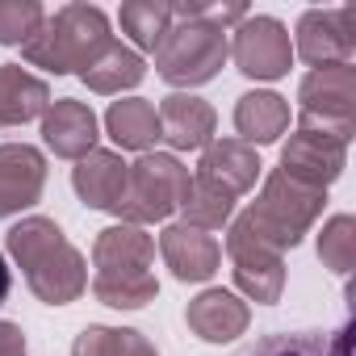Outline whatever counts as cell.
I'll return each mask as SVG.
<instances>
[{
  "mask_svg": "<svg viewBox=\"0 0 356 356\" xmlns=\"http://www.w3.org/2000/svg\"><path fill=\"white\" fill-rule=\"evenodd\" d=\"M159 256L176 281H210L222 264V243L189 222H172L159 235Z\"/></svg>",
  "mask_w": 356,
  "mask_h": 356,
  "instance_id": "13",
  "label": "cell"
},
{
  "mask_svg": "<svg viewBox=\"0 0 356 356\" xmlns=\"http://www.w3.org/2000/svg\"><path fill=\"white\" fill-rule=\"evenodd\" d=\"M243 356H352L348 323L339 331H277L256 339Z\"/></svg>",
  "mask_w": 356,
  "mask_h": 356,
  "instance_id": "23",
  "label": "cell"
},
{
  "mask_svg": "<svg viewBox=\"0 0 356 356\" xmlns=\"http://www.w3.org/2000/svg\"><path fill=\"white\" fill-rule=\"evenodd\" d=\"M323 206H327V193L306 189V185L289 181V176L273 172L268 181H264V189H260V197L235 222L243 231H252L260 243H268L273 252L285 256L289 248L302 243V235H310V227L318 222Z\"/></svg>",
  "mask_w": 356,
  "mask_h": 356,
  "instance_id": "5",
  "label": "cell"
},
{
  "mask_svg": "<svg viewBox=\"0 0 356 356\" xmlns=\"http://www.w3.org/2000/svg\"><path fill=\"white\" fill-rule=\"evenodd\" d=\"M181 210H185V222H189V227H197V231L210 235V231H222V227L231 222V214H235V197H231L227 189H218L214 181L189 176V189H185Z\"/></svg>",
  "mask_w": 356,
  "mask_h": 356,
  "instance_id": "24",
  "label": "cell"
},
{
  "mask_svg": "<svg viewBox=\"0 0 356 356\" xmlns=\"http://www.w3.org/2000/svg\"><path fill=\"white\" fill-rule=\"evenodd\" d=\"M235 130H239V143L248 147L277 143L289 130V101L277 92H243L235 105Z\"/></svg>",
  "mask_w": 356,
  "mask_h": 356,
  "instance_id": "20",
  "label": "cell"
},
{
  "mask_svg": "<svg viewBox=\"0 0 356 356\" xmlns=\"http://www.w3.org/2000/svg\"><path fill=\"white\" fill-rule=\"evenodd\" d=\"M126 172H130V163L118 151H88L72 168V185L88 210H113L118 214L122 193H126Z\"/></svg>",
  "mask_w": 356,
  "mask_h": 356,
  "instance_id": "17",
  "label": "cell"
},
{
  "mask_svg": "<svg viewBox=\"0 0 356 356\" xmlns=\"http://www.w3.org/2000/svg\"><path fill=\"white\" fill-rule=\"evenodd\" d=\"M227 256H231V273H235L239 293H248L260 306L281 302V289H285V256L281 252H273L252 231H243L239 222H231V231H227Z\"/></svg>",
  "mask_w": 356,
  "mask_h": 356,
  "instance_id": "10",
  "label": "cell"
},
{
  "mask_svg": "<svg viewBox=\"0 0 356 356\" xmlns=\"http://www.w3.org/2000/svg\"><path fill=\"white\" fill-rule=\"evenodd\" d=\"M42 138L59 159H84L88 151H97V113L84 101L59 97L42 113Z\"/></svg>",
  "mask_w": 356,
  "mask_h": 356,
  "instance_id": "16",
  "label": "cell"
},
{
  "mask_svg": "<svg viewBox=\"0 0 356 356\" xmlns=\"http://www.w3.org/2000/svg\"><path fill=\"white\" fill-rule=\"evenodd\" d=\"M343 163H348V143L343 138L298 126V134H289V143L281 147V168L277 172L298 181V185H306V189L327 193V185L339 181Z\"/></svg>",
  "mask_w": 356,
  "mask_h": 356,
  "instance_id": "11",
  "label": "cell"
},
{
  "mask_svg": "<svg viewBox=\"0 0 356 356\" xmlns=\"http://www.w3.org/2000/svg\"><path fill=\"white\" fill-rule=\"evenodd\" d=\"M105 130L109 138L122 147V151H138L147 155L155 143H159V113L151 101L143 97H126V101H113L109 113H105Z\"/></svg>",
  "mask_w": 356,
  "mask_h": 356,
  "instance_id": "21",
  "label": "cell"
},
{
  "mask_svg": "<svg viewBox=\"0 0 356 356\" xmlns=\"http://www.w3.org/2000/svg\"><path fill=\"white\" fill-rule=\"evenodd\" d=\"M47 22L38 0H0V47H26Z\"/></svg>",
  "mask_w": 356,
  "mask_h": 356,
  "instance_id": "28",
  "label": "cell"
},
{
  "mask_svg": "<svg viewBox=\"0 0 356 356\" xmlns=\"http://www.w3.org/2000/svg\"><path fill=\"white\" fill-rule=\"evenodd\" d=\"M155 113H159V138H163L172 151H206V147L214 143L218 113H214V105H206L202 97L172 92V97H163V105H159Z\"/></svg>",
  "mask_w": 356,
  "mask_h": 356,
  "instance_id": "14",
  "label": "cell"
},
{
  "mask_svg": "<svg viewBox=\"0 0 356 356\" xmlns=\"http://www.w3.org/2000/svg\"><path fill=\"white\" fill-rule=\"evenodd\" d=\"M151 264H155V239L143 227H130V222L105 227L92 243L97 302H105L113 310H138V306L155 302L159 281H155Z\"/></svg>",
  "mask_w": 356,
  "mask_h": 356,
  "instance_id": "3",
  "label": "cell"
},
{
  "mask_svg": "<svg viewBox=\"0 0 356 356\" xmlns=\"http://www.w3.org/2000/svg\"><path fill=\"white\" fill-rule=\"evenodd\" d=\"M72 356H159V352L134 327H84L72 343Z\"/></svg>",
  "mask_w": 356,
  "mask_h": 356,
  "instance_id": "25",
  "label": "cell"
},
{
  "mask_svg": "<svg viewBox=\"0 0 356 356\" xmlns=\"http://www.w3.org/2000/svg\"><path fill=\"white\" fill-rule=\"evenodd\" d=\"M109 42H113L109 17L97 5H63L22 47V59L30 67H47L55 76H67V72H84L97 55H105Z\"/></svg>",
  "mask_w": 356,
  "mask_h": 356,
  "instance_id": "4",
  "label": "cell"
},
{
  "mask_svg": "<svg viewBox=\"0 0 356 356\" xmlns=\"http://www.w3.org/2000/svg\"><path fill=\"white\" fill-rule=\"evenodd\" d=\"M0 356H26V331L17 323H0Z\"/></svg>",
  "mask_w": 356,
  "mask_h": 356,
  "instance_id": "29",
  "label": "cell"
},
{
  "mask_svg": "<svg viewBox=\"0 0 356 356\" xmlns=\"http://www.w3.org/2000/svg\"><path fill=\"white\" fill-rule=\"evenodd\" d=\"M47 189V155L30 143H0V218L30 210Z\"/></svg>",
  "mask_w": 356,
  "mask_h": 356,
  "instance_id": "12",
  "label": "cell"
},
{
  "mask_svg": "<svg viewBox=\"0 0 356 356\" xmlns=\"http://www.w3.org/2000/svg\"><path fill=\"white\" fill-rule=\"evenodd\" d=\"M318 260L331 273H339V277L352 273V264H356V222H352V214H335L323 227V235H318Z\"/></svg>",
  "mask_w": 356,
  "mask_h": 356,
  "instance_id": "27",
  "label": "cell"
},
{
  "mask_svg": "<svg viewBox=\"0 0 356 356\" xmlns=\"http://www.w3.org/2000/svg\"><path fill=\"white\" fill-rule=\"evenodd\" d=\"M143 76H147L143 55L130 51V47H122L118 38L105 47V55H97V59L80 72V80H84L92 92H101V97H113V92H122V88H138Z\"/></svg>",
  "mask_w": 356,
  "mask_h": 356,
  "instance_id": "22",
  "label": "cell"
},
{
  "mask_svg": "<svg viewBox=\"0 0 356 356\" xmlns=\"http://www.w3.org/2000/svg\"><path fill=\"white\" fill-rule=\"evenodd\" d=\"M260 168H264V163H260V155H256L248 143L222 138V143H210V147L202 151V163H197L193 176H202V181H214L218 189H227L231 197H239V193H248V189L256 185Z\"/></svg>",
  "mask_w": 356,
  "mask_h": 356,
  "instance_id": "18",
  "label": "cell"
},
{
  "mask_svg": "<svg viewBox=\"0 0 356 356\" xmlns=\"http://www.w3.org/2000/svg\"><path fill=\"white\" fill-rule=\"evenodd\" d=\"M243 17H248L243 5H202V0L172 5V26L159 38V47L151 51L155 72L176 88H197L214 80L231 55L227 34Z\"/></svg>",
  "mask_w": 356,
  "mask_h": 356,
  "instance_id": "1",
  "label": "cell"
},
{
  "mask_svg": "<svg viewBox=\"0 0 356 356\" xmlns=\"http://www.w3.org/2000/svg\"><path fill=\"white\" fill-rule=\"evenodd\" d=\"M235 42H231V59L235 67L248 76V80H281L293 63V42H289V30L277 22V17H264V13H248L235 30Z\"/></svg>",
  "mask_w": 356,
  "mask_h": 356,
  "instance_id": "8",
  "label": "cell"
},
{
  "mask_svg": "<svg viewBox=\"0 0 356 356\" xmlns=\"http://www.w3.org/2000/svg\"><path fill=\"white\" fill-rule=\"evenodd\" d=\"M51 105V88L47 80L30 76L17 63H0V130L9 126H26L34 118H42Z\"/></svg>",
  "mask_w": 356,
  "mask_h": 356,
  "instance_id": "19",
  "label": "cell"
},
{
  "mask_svg": "<svg viewBox=\"0 0 356 356\" xmlns=\"http://www.w3.org/2000/svg\"><path fill=\"white\" fill-rule=\"evenodd\" d=\"M9 289H13V273H9V264H5V256H0V306H5V298H9Z\"/></svg>",
  "mask_w": 356,
  "mask_h": 356,
  "instance_id": "30",
  "label": "cell"
},
{
  "mask_svg": "<svg viewBox=\"0 0 356 356\" xmlns=\"http://www.w3.org/2000/svg\"><path fill=\"white\" fill-rule=\"evenodd\" d=\"M185 323H189V331H193L197 339H206V343H231V339H239V335L248 331L252 310H248V302H243L239 293H231V289H206V293H197V298L189 302Z\"/></svg>",
  "mask_w": 356,
  "mask_h": 356,
  "instance_id": "15",
  "label": "cell"
},
{
  "mask_svg": "<svg viewBox=\"0 0 356 356\" xmlns=\"http://www.w3.org/2000/svg\"><path fill=\"white\" fill-rule=\"evenodd\" d=\"M168 26H172L168 0H130V5H122V34H130L134 47H143V51H155L159 38L168 34Z\"/></svg>",
  "mask_w": 356,
  "mask_h": 356,
  "instance_id": "26",
  "label": "cell"
},
{
  "mask_svg": "<svg viewBox=\"0 0 356 356\" xmlns=\"http://www.w3.org/2000/svg\"><path fill=\"white\" fill-rule=\"evenodd\" d=\"M298 126L323 130L335 138H352L356 130V67L335 63V67H314L298 84Z\"/></svg>",
  "mask_w": 356,
  "mask_h": 356,
  "instance_id": "7",
  "label": "cell"
},
{
  "mask_svg": "<svg viewBox=\"0 0 356 356\" xmlns=\"http://www.w3.org/2000/svg\"><path fill=\"white\" fill-rule=\"evenodd\" d=\"M185 189H189V168L168 151H147L126 172V193H122L118 214L130 227L163 222L172 210H181Z\"/></svg>",
  "mask_w": 356,
  "mask_h": 356,
  "instance_id": "6",
  "label": "cell"
},
{
  "mask_svg": "<svg viewBox=\"0 0 356 356\" xmlns=\"http://www.w3.org/2000/svg\"><path fill=\"white\" fill-rule=\"evenodd\" d=\"M289 42H293V55H302L310 67L352 63V55H356V5L302 13L298 34Z\"/></svg>",
  "mask_w": 356,
  "mask_h": 356,
  "instance_id": "9",
  "label": "cell"
},
{
  "mask_svg": "<svg viewBox=\"0 0 356 356\" xmlns=\"http://www.w3.org/2000/svg\"><path fill=\"white\" fill-rule=\"evenodd\" d=\"M5 243H9V256L26 273V285L38 302L67 306L88 289V264L67 243V235L59 231L55 218H42V214L22 218L17 227H9Z\"/></svg>",
  "mask_w": 356,
  "mask_h": 356,
  "instance_id": "2",
  "label": "cell"
}]
</instances>
